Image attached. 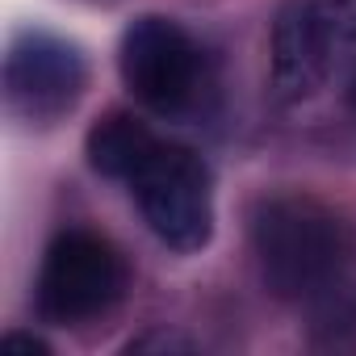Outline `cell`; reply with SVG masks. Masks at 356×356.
<instances>
[{
    "instance_id": "6da1fadb",
    "label": "cell",
    "mask_w": 356,
    "mask_h": 356,
    "mask_svg": "<svg viewBox=\"0 0 356 356\" xmlns=\"http://www.w3.org/2000/svg\"><path fill=\"white\" fill-rule=\"evenodd\" d=\"M252 252L277 298H314L335 289L348 260V227L306 193L264 197L252 214Z\"/></svg>"
},
{
    "instance_id": "7a4b0ae2",
    "label": "cell",
    "mask_w": 356,
    "mask_h": 356,
    "mask_svg": "<svg viewBox=\"0 0 356 356\" xmlns=\"http://www.w3.org/2000/svg\"><path fill=\"white\" fill-rule=\"evenodd\" d=\"M118 63L130 97L159 118H189L210 88L206 51L172 17H138L122 34Z\"/></svg>"
},
{
    "instance_id": "3957f363",
    "label": "cell",
    "mask_w": 356,
    "mask_h": 356,
    "mask_svg": "<svg viewBox=\"0 0 356 356\" xmlns=\"http://www.w3.org/2000/svg\"><path fill=\"white\" fill-rule=\"evenodd\" d=\"M126 281L130 273H126L122 252L105 235L72 227L51 239L42 268H38L34 302L47 323L72 327V323H88L105 314L126 293Z\"/></svg>"
},
{
    "instance_id": "277c9868",
    "label": "cell",
    "mask_w": 356,
    "mask_h": 356,
    "mask_svg": "<svg viewBox=\"0 0 356 356\" xmlns=\"http://www.w3.org/2000/svg\"><path fill=\"white\" fill-rule=\"evenodd\" d=\"M134 197L159 243L172 252H202L214 235L210 168L197 151L159 143V151L134 176Z\"/></svg>"
},
{
    "instance_id": "5b68a950",
    "label": "cell",
    "mask_w": 356,
    "mask_h": 356,
    "mask_svg": "<svg viewBox=\"0 0 356 356\" xmlns=\"http://www.w3.org/2000/svg\"><path fill=\"white\" fill-rule=\"evenodd\" d=\"M88 67L84 55L47 34V30H22L9 42L5 55V105L13 118L22 122H59L63 113L76 109L80 92H84Z\"/></svg>"
},
{
    "instance_id": "8992f818",
    "label": "cell",
    "mask_w": 356,
    "mask_h": 356,
    "mask_svg": "<svg viewBox=\"0 0 356 356\" xmlns=\"http://www.w3.org/2000/svg\"><path fill=\"white\" fill-rule=\"evenodd\" d=\"M335 72L318 0H285L273 22V88L285 105L306 101Z\"/></svg>"
},
{
    "instance_id": "52a82bcc",
    "label": "cell",
    "mask_w": 356,
    "mask_h": 356,
    "mask_svg": "<svg viewBox=\"0 0 356 356\" xmlns=\"http://www.w3.org/2000/svg\"><path fill=\"white\" fill-rule=\"evenodd\" d=\"M159 151V138L134 113H109L88 130V163L109 181H134Z\"/></svg>"
},
{
    "instance_id": "ba28073f",
    "label": "cell",
    "mask_w": 356,
    "mask_h": 356,
    "mask_svg": "<svg viewBox=\"0 0 356 356\" xmlns=\"http://www.w3.org/2000/svg\"><path fill=\"white\" fill-rule=\"evenodd\" d=\"M318 13L335 51V67L356 59V0H318Z\"/></svg>"
},
{
    "instance_id": "9c48e42d",
    "label": "cell",
    "mask_w": 356,
    "mask_h": 356,
    "mask_svg": "<svg viewBox=\"0 0 356 356\" xmlns=\"http://www.w3.org/2000/svg\"><path fill=\"white\" fill-rule=\"evenodd\" d=\"M5 352H38V356H47L51 348L42 339H34V335H5Z\"/></svg>"
},
{
    "instance_id": "30bf717a",
    "label": "cell",
    "mask_w": 356,
    "mask_h": 356,
    "mask_svg": "<svg viewBox=\"0 0 356 356\" xmlns=\"http://www.w3.org/2000/svg\"><path fill=\"white\" fill-rule=\"evenodd\" d=\"M343 97H348V109L356 113V72H352V80H348V92H343Z\"/></svg>"
}]
</instances>
